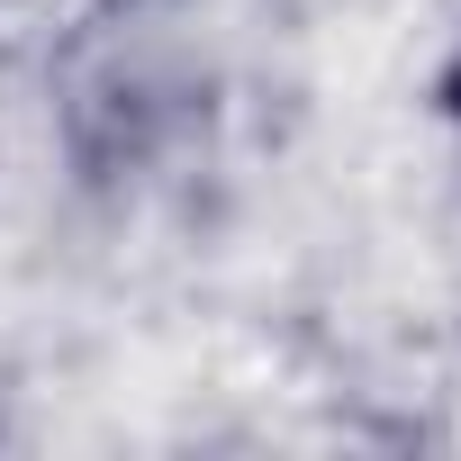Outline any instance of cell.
<instances>
[{
  "label": "cell",
  "instance_id": "1",
  "mask_svg": "<svg viewBox=\"0 0 461 461\" xmlns=\"http://www.w3.org/2000/svg\"><path fill=\"white\" fill-rule=\"evenodd\" d=\"M452 109H461V73H452Z\"/></svg>",
  "mask_w": 461,
  "mask_h": 461
}]
</instances>
